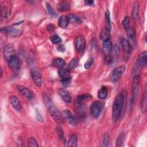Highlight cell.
Masks as SVG:
<instances>
[{"label":"cell","instance_id":"39","mask_svg":"<svg viewBox=\"0 0 147 147\" xmlns=\"http://www.w3.org/2000/svg\"><path fill=\"white\" fill-rule=\"evenodd\" d=\"M45 5H46V7H47V11H48V13L51 16H52L56 17L57 16V14H56V12L54 11V10L53 9V8L51 6V5L49 3H48V2H47L45 3Z\"/></svg>","mask_w":147,"mask_h":147},{"label":"cell","instance_id":"7","mask_svg":"<svg viewBox=\"0 0 147 147\" xmlns=\"http://www.w3.org/2000/svg\"><path fill=\"white\" fill-rule=\"evenodd\" d=\"M103 108V104L99 100L94 101L90 106V110L91 115L94 118H97Z\"/></svg>","mask_w":147,"mask_h":147},{"label":"cell","instance_id":"24","mask_svg":"<svg viewBox=\"0 0 147 147\" xmlns=\"http://www.w3.org/2000/svg\"><path fill=\"white\" fill-rule=\"evenodd\" d=\"M66 63L64 61V60H63L62 58L60 57H57L55 59L52 63V65L54 67L61 68H63L65 65Z\"/></svg>","mask_w":147,"mask_h":147},{"label":"cell","instance_id":"23","mask_svg":"<svg viewBox=\"0 0 147 147\" xmlns=\"http://www.w3.org/2000/svg\"><path fill=\"white\" fill-rule=\"evenodd\" d=\"M78 144V137L77 136L73 133L69 136L68 141L67 142L68 146H77Z\"/></svg>","mask_w":147,"mask_h":147},{"label":"cell","instance_id":"13","mask_svg":"<svg viewBox=\"0 0 147 147\" xmlns=\"http://www.w3.org/2000/svg\"><path fill=\"white\" fill-rule=\"evenodd\" d=\"M31 75L36 85L38 87L41 86L42 80L40 72L37 69H33L31 70Z\"/></svg>","mask_w":147,"mask_h":147},{"label":"cell","instance_id":"19","mask_svg":"<svg viewBox=\"0 0 147 147\" xmlns=\"http://www.w3.org/2000/svg\"><path fill=\"white\" fill-rule=\"evenodd\" d=\"M103 50L105 53H109L111 52L113 48V44L111 39H109L105 41H103L102 44Z\"/></svg>","mask_w":147,"mask_h":147},{"label":"cell","instance_id":"18","mask_svg":"<svg viewBox=\"0 0 147 147\" xmlns=\"http://www.w3.org/2000/svg\"><path fill=\"white\" fill-rule=\"evenodd\" d=\"M147 107V94L146 88L144 91V92L142 96L141 100V110L142 113H145L146 111Z\"/></svg>","mask_w":147,"mask_h":147},{"label":"cell","instance_id":"8","mask_svg":"<svg viewBox=\"0 0 147 147\" xmlns=\"http://www.w3.org/2000/svg\"><path fill=\"white\" fill-rule=\"evenodd\" d=\"M74 43L75 48L79 52H82L84 51L86 46V40L83 36H77L75 39Z\"/></svg>","mask_w":147,"mask_h":147},{"label":"cell","instance_id":"9","mask_svg":"<svg viewBox=\"0 0 147 147\" xmlns=\"http://www.w3.org/2000/svg\"><path fill=\"white\" fill-rule=\"evenodd\" d=\"M1 30L7 35L12 37H17L21 34V30L20 29L11 26L2 28Z\"/></svg>","mask_w":147,"mask_h":147},{"label":"cell","instance_id":"38","mask_svg":"<svg viewBox=\"0 0 147 147\" xmlns=\"http://www.w3.org/2000/svg\"><path fill=\"white\" fill-rule=\"evenodd\" d=\"M28 146L37 147V146H38V145L37 144V142L36 140L34 137H30L28 139Z\"/></svg>","mask_w":147,"mask_h":147},{"label":"cell","instance_id":"35","mask_svg":"<svg viewBox=\"0 0 147 147\" xmlns=\"http://www.w3.org/2000/svg\"><path fill=\"white\" fill-rule=\"evenodd\" d=\"M79 63V59L77 57H74L69 62V63L68 64V67L70 69H74L78 65Z\"/></svg>","mask_w":147,"mask_h":147},{"label":"cell","instance_id":"26","mask_svg":"<svg viewBox=\"0 0 147 147\" xmlns=\"http://www.w3.org/2000/svg\"><path fill=\"white\" fill-rule=\"evenodd\" d=\"M105 29L107 30H111V19L110 16V12L109 10H107L105 13Z\"/></svg>","mask_w":147,"mask_h":147},{"label":"cell","instance_id":"17","mask_svg":"<svg viewBox=\"0 0 147 147\" xmlns=\"http://www.w3.org/2000/svg\"><path fill=\"white\" fill-rule=\"evenodd\" d=\"M92 98V96L90 94H84L79 95L76 98L77 105L79 106L82 105L84 104V103L86 101L90 100Z\"/></svg>","mask_w":147,"mask_h":147},{"label":"cell","instance_id":"40","mask_svg":"<svg viewBox=\"0 0 147 147\" xmlns=\"http://www.w3.org/2000/svg\"><path fill=\"white\" fill-rule=\"evenodd\" d=\"M104 61H105V63L106 65H111L113 64V63L114 61V59L111 56V55H106L105 57Z\"/></svg>","mask_w":147,"mask_h":147},{"label":"cell","instance_id":"5","mask_svg":"<svg viewBox=\"0 0 147 147\" xmlns=\"http://www.w3.org/2000/svg\"><path fill=\"white\" fill-rule=\"evenodd\" d=\"M7 64L10 68L14 72H18L21 68V63L16 55L11 56L7 60Z\"/></svg>","mask_w":147,"mask_h":147},{"label":"cell","instance_id":"41","mask_svg":"<svg viewBox=\"0 0 147 147\" xmlns=\"http://www.w3.org/2000/svg\"><path fill=\"white\" fill-rule=\"evenodd\" d=\"M111 52H112V53H113V55L111 56L113 57V59L114 60V58L115 59L116 57H117L118 56V54H119V48H118V47L117 45H115V47H113Z\"/></svg>","mask_w":147,"mask_h":147},{"label":"cell","instance_id":"1","mask_svg":"<svg viewBox=\"0 0 147 147\" xmlns=\"http://www.w3.org/2000/svg\"><path fill=\"white\" fill-rule=\"evenodd\" d=\"M43 100L45 107H47L49 113L54 119V120L58 123H62L64 121V118L62 114L60 112L58 109L56 107L52 100L47 94L43 95Z\"/></svg>","mask_w":147,"mask_h":147},{"label":"cell","instance_id":"21","mask_svg":"<svg viewBox=\"0 0 147 147\" xmlns=\"http://www.w3.org/2000/svg\"><path fill=\"white\" fill-rule=\"evenodd\" d=\"M120 43L121 45V47L122 48V49L126 52H130L131 49V47L129 44V42H128V41L127 40L126 38H123V37H121L120 38Z\"/></svg>","mask_w":147,"mask_h":147},{"label":"cell","instance_id":"47","mask_svg":"<svg viewBox=\"0 0 147 147\" xmlns=\"http://www.w3.org/2000/svg\"><path fill=\"white\" fill-rule=\"evenodd\" d=\"M2 69H1V77L2 76Z\"/></svg>","mask_w":147,"mask_h":147},{"label":"cell","instance_id":"10","mask_svg":"<svg viewBox=\"0 0 147 147\" xmlns=\"http://www.w3.org/2000/svg\"><path fill=\"white\" fill-rule=\"evenodd\" d=\"M16 88L18 90V91L26 99L30 100L34 98L33 93L26 87L19 85L16 87Z\"/></svg>","mask_w":147,"mask_h":147},{"label":"cell","instance_id":"22","mask_svg":"<svg viewBox=\"0 0 147 147\" xmlns=\"http://www.w3.org/2000/svg\"><path fill=\"white\" fill-rule=\"evenodd\" d=\"M57 8L60 11L64 12V11H67L69 10L71 6L68 3L63 1V2H60L57 4Z\"/></svg>","mask_w":147,"mask_h":147},{"label":"cell","instance_id":"12","mask_svg":"<svg viewBox=\"0 0 147 147\" xmlns=\"http://www.w3.org/2000/svg\"><path fill=\"white\" fill-rule=\"evenodd\" d=\"M61 114L63 118L67 120L70 123L74 125L77 123L78 118L74 116L69 110H64Z\"/></svg>","mask_w":147,"mask_h":147},{"label":"cell","instance_id":"25","mask_svg":"<svg viewBox=\"0 0 147 147\" xmlns=\"http://www.w3.org/2000/svg\"><path fill=\"white\" fill-rule=\"evenodd\" d=\"M108 94V90L106 86H102L98 92V97L100 99H104L106 98Z\"/></svg>","mask_w":147,"mask_h":147},{"label":"cell","instance_id":"3","mask_svg":"<svg viewBox=\"0 0 147 147\" xmlns=\"http://www.w3.org/2000/svg\"><path fill=\"white\" fill-rule=\"evenodd\" d=\"M147 60V52L144 51L141 52L138 56L134 67V72L135 75L139 74L140 71L145 66Z\"/></svg>","mask_w":147,"mask_h":147},{"label":"cell","instance_id":"33","mask_svg":"<svg viewBox=\"0 0 147 147\" xmlns=\"http://www.w3.org/2000/svg\"><path fill=\"white\" fill-rule=\"evenodd\" d=\"M1 6V15L4 17H7L9 16V14H10V11H9L10 9L7 6H6L5 4H3L4 5H3V4Z\"/></svg>","mask_w":147,"mask_h":147},{"label":"cell","instance_id":"28","mask_svg":"<svg viewBox=\"0 0 147 147\" xmlns=\"http://www.w3.org/2000/svg\"><path fill=\"white\" fill-rule=\"evenodd\" d=\"M67 17H68L69 22H71L72 23H75V24H79L82 23V21H81L80 18L75 14L71 13V14H68L67 16Z\"/></svg>","mask_w":147,"mask_h":147},{"label":"cell","instance_id":"36","mask_svg":"<svg viewBox=\"0 0 147 147\" xmlns=\"http://www.w3.org/2000/svg\"><path fill=\"white\" fill-rule=\"evenodd\" d=\"M49 39H50L51 41L54 44H57L58 43H60L62 41L61 38L57 34H54V35L52 36L49 38Z\"/></svg>","mask_w":147,"mask_h":147},{"label":"cell","instance_id":"45","mask_svg":"<svg viewBox=\"0 0 147 147\" xmlns=\"http://www.w3.org/2000/svg\"><path fill=\"white\" fill-rule=\"evenodd\" d=\"M57 50L59 51H60V52H64L65 51V48H64V46L63 45H60L57 47Z\"/></svg>","mask_w":147,"mask_h":147},{"label":"cell","instance_id":"31","mask_svg":"<svg viewBox=\"0 0 147 147\" xmlns=\"http://www.w3.org/2000/svg\"><path fill=\"white\" fill-rule=\"evenodd\" d=\"M56 131L57 133V134L58 136V137L60 141H61L63 142H65V136L63 132V130L60 126H57L56 128Z\"/></svg>","mask_w":147,"mask_h":147},{"label":"cell","instance_id":"6","mask_svg":"<svg viewBox=\"0 0 147 147\" xmlns=\"http://www.w3.org/2000/svg\"><path fill=\"white\" fill-rule=\"evenodd\" d=\"M125 71V67L124 65H120L115 68L110 74V80L113 82L118 81L123 75Z\"/></svg>","mask_w":147,"mask_h":147},{"label":"cell","instance_id":"32","mask_svg":"<svg viewBox=\"0 0 147 147\" xmlns=\"http://www.w3.org/2000/svg\"><path fill=\"white\" fill-rule=\"evenodd\" d=\"M138 13H139V3L138 2H136L133 9V17H134V20H138L139 19V16H138Z\"/></svg>","mask_w":147,"mask_h":147},{"label":"cell","instance_id":"43","mask_svg":"<svg viewBox=\"0 0 147 147\" xmlns=\"http://www.w3.org/2000/svg\"><path fill=\"white\" fill-rule=\"evenodd\" d=\"M94 63L93 58H90L84 64V68L86 69H89Z\"/></svg>","mask_w":147,"mask_h":147},{"label":"cell","instance_id":"14","mask_svg":"<svg viewBox=\"0 0 147 147\" xmlns=\"http://www.w3.org/2000/svg\"><path fill=\"white\" fill-rule=\"evenodd\" d=\"M9 100L12 107L16 110L20 111L21 110V105L20 101L16 96L15 95L11 96L9 98Z\"/></svg>","mask_w":147,"mask_h":147},{"label":"cell","instance_id":"2","mask_svg":"<svg viewBox=\"0 0 147 147\" xmlns=\"http://www.w3.org/2000/svg\"><path fill=\"white\" fill-rule=\"evenodd\" d=\"M124 102V95L121 92L116 96L112 107V117L114 122L119 119L123 109Z\"/></svg>","mask_w":147,"mask_h":147},{"label":"cell","instance_id":"44","mask_svg":"<svg viewBox=\"0 0 147 147\" xmlns=\"http://www.w3.org/2000/svg\"><path fill=\"white\" fill-rule=\"evenodd\" d=\"M47 29L49 32H52L55 29V26L52 24H49L47 26Z\"/></svg>","mask_w":147,"mask_h":147},{"label":"cell","instance_id":"46","mask_svg":"<svg viewBox=\"0 0 147 147\" xmlns=\"http://www.w3.org/2000/svg\"><path fill=\"white\" fill-rule=\"evenodd\" d=\"M84 3L86 5H88V6H90V5H93L94 3V1H91V0H86L84 1Z\"/></svg>","mask_w":147,"mask_h":147},{"label":"cell","instance_id":"37","mask_svg":"<svg viewBox=\"0 0 147 147\" xmlns=\"http://www.w3.org/2000/svg\"><path fill=\"white\" fill-rule=\"evenodd\" d=\"M102 146L103 147H107L109 146V135L107 133H105L104 134Z\"/></svg>","mask_w":147,"mask_h":147},{"label":"cell","instance_id":"4","mask_svg":"<svg viewBox=\"0 0 147 147\" xmlns=\"http://www.w3.org/2000/svg\"><path fill=\"white\" fill-rule=\"evenodd\" d=\"M141 76L139 74L135 75L133 78L131 84V103L134 105L136 102L138 95Z\"/></svg>","mask_w":147,"mask_h":147},{"label":"cell","instance_id":"42","mask_svg":"<svg viewBox=\"0 0 147 147\" xmlns=\"http://www.w3.org/2000/svg\"><path fill=\"white\" fill-rule=\"evenodd\" d=\"M71 82V78L70 76L66 78L61 79V83L63 84V86H68V84H70Z\"/></svg>","mask_w":147,"mask_h":147},{"label":"cell","instance_id":"15","mask_svg":"<svg viewBox=\"0 0 147 147\" xmlns=\"http://www.w3.org/2000/svg\"><path fill=\"white\" fill-rule=\"evenodd\" d=\"M3 55L4 57L7 60L11 56L16 55L15 49L13 46L11 44H7L5 46L3 50Z\"/></svg>","mask_w":147,"mask_h":147},{"label":"cell","instance_id":"20","mask_svg":"<svg viewBox=\"0 0 147 147\" xmlns=\"http://www.w3.org/2000/svg\"><path fill=\"white\" fill-rule=\"evenodd\" d=\"M68 24H69V20L67 16L63 15L59 19L58 24L61 28H63V29L66 28L68 26Z\"/></svg>","mask_w":147,"mask_h":147},{"label":"cell","instance_id":"34","mask_svg":"<svg viewBox=\"0 0 147 147\" xmlns=\"http://www.w3.org/2000/svg\"><path fill=\"white\" fill-rule=\"evenodd\" d=\"M122 25L125 30H127L130 28V17L126 16L122 21Z\"/></svg>","mask_w":147,"mask_h":147},{"label":"cell","instance_id":"30","mask_svg":"<svg viewBox=\"0 0 147 147\" xmlns=\"http://www.w3.org/2000/svg\"><path fill=\"white\" fill-rule=\"evenodd\" d=\"M125 139V133H121L117 140L116 146H123L124 145V141Z\"/></svg>","mask_w":147,"mask_h":147},{"label":"cell","instance_id":"16","mask_svg":"<svg viewBox=\"0 0 147 147\" xmlns=\"http://www.w3.org/2000/svg\"><path fill=\"white\" fill-rule=\"evenodd\" d=\"M59 94L61 96V99L66 103H71L72 101V96L71 94L65 90H60L59 91Z\"/></svg>","mask_w":147,"mask_h":147},{"label":"cell","instance_id":"27","mask_svg":"<svg viewBox=\"0 0 147 147\" xmlns=\"http://www.w3.org/2000/svg\"><path fill=\"white\" fill-rule=\"evenodd\" d=\"M69 75H70V71L68 69L61 68H59V69L58 70V75L61 79L69 77Z\"/></svg>","mask_w":147,"mask_h":147},{"label":"cell","instance_id":"29","mask_svg":"<svg viewBox=\"0 0 147 147\" xmlns=\"http://www.w3.org/2000/svg\"><path fill=\"white\" fill-rule=\"evenodd\" d=\"M100 37L101 40H102L103 41H105V40L110 39V38H111L110 31L107 30L106 29H102V30L100 31Z\"/></svg>","mask_w":147,"mask_h":147},{"label":"cell","instance_id":"11","mask_svg":"<svg viewBox=\"0 0 147 147\" xmlns=\"http://www.w3.org/2000/svg\"><path fill=\"white\" fill-rule=\"evenodd\" d=\"M127 32V40L129 42L131 48H134L136 45V30L133 28H129Z\"/></svg>","mask_w":147,"mask_h":147}]
</instances>
